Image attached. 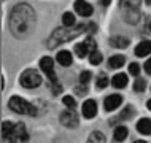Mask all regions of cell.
I'll use <instances>...</instances> for the list:
<instances>
[{
  "instance_id": "1",
  "label": "cell",
  "mask_w": 151,
  "mask_h": 143,
  "mask_svg": "<svg viewBox=\"0 0 151 143\" xmlns=\"http://www.w3.org/2000/svg\"><path fill=\"white\" fill-rule=\"evenodd\" d=\"M35 24V13L29 5H18L11 11L10 16V27L13 35L16 37H26L32 30Z\"/></svg>"
},
{
  "instance_id": "2",
  "label": "cell",
  "mask_w": 151,
  "mask_h": 143,
  "mask_svg": "<svg viewBox=\"0 0 151 143\" xmlns=\"http://www.w3.org/2000/svg\"><path fill=\"white\" fill-rule=\"evenodd\" d=\"M84 30H86V26H83V24L78 26V29H70L67 26H65V29H59V30H56L54 34L51 35L52 42L50 43V48H56V46H58V43L68 42V40H72V38H75V37L81 35Z\"/></svg>"
},
{
  "instance_id": "3",
  "label": "cell",
  "mask_w": 151,
  "mask_h": 143,
  "mask_svg": "<svg viewBox=\"0 0 151 143\" xmlns=\"http://www.w3.org/2000/svg\"><path fill=\"white\" fill-rule=\"evenodd\" d=\"M8 107L18 114H29V116H35L37 114V108L34 105L29 103L27 100H24L22 97H18V96H13L8 100Z\"/></svg>"
},
{
  "instance_id": "4",
  "label": "cell",
  "mask_w": 151,
  "mask_h": 143,
  "mask_svg": "<svg viewBox=\"0 0 151 143\" xmlns=\"http://www.w3.org/2000/svg\"><path fill=\"white\" fill-rule=\"evenodd\" d=\"M142 0H121V10L124 11L126 21L134 24L138 21V10Z\"/></svg>"
},
{
  "instance_id": "5",
  "label": "cell",
  "mask_w": 151,
  "mask_h": 143,
  "mask_svg": "<svg viewBox=\"0 0 151 143\" xmlns=\"http://www.w3.org/2000/svg\"><path fill=\"white\" fill-rule=\"evenodd\" d=\"M19 83H21V86H24V88H27V89H34L37 86L42 84V75L37 70L29 68V70L22 72L21 78H19Z\"/></svg>"
},
{
  "instance_id": "6",
  "label": "cell",
  "mask_w": 151,
  "mask_h": 143,
  "mask_svg": "<svg viewBox=\"0 0 151 143\" xmlns=\"http://www.w3.org/2000/svg\"><path fill=\"white\" fill-rule=\"evenodd\" d=\"M40 68H42L43 73L50 78L51 84H59L58 76H56V72H54V60H52L50 56H45L40 59Z\"/></svg>"
},
{
  "instance_id": "7",
  "label": "cell",
  "mask_w": 151,
  "mask_h": 143,
  "mask_svg": "<svg viewBox=\"0 0 151 143\" xmlns=\"http://www.w3.org/2000/svg\"><path fill=\"white\" fill-rule=\"evenodd\" d=\"M60 124L65 126L67 129H73L78 126V116H76L75 110L73 108H68L67 111H64L60 114Z\"/></svg>"
},
{
  "instance_id": "8",
  "label": "cell",
  "mask_w": 151,
  "mask_h": 143,
  "mask_svg": "<svg viewBox=\"0 0 151 143\" xmlns=\"http://www.w3.org/2000/svg\"><path fill=\"white\" fill-rule=\"evenodd\" d=\"M27 134H26V127H24L22 122H18V124H14L13 130H11V134L8 135L6 140L10 142H26L27 140Z\"/></svg>"
},
{
  "instance_id": "9",
  "label": "cell",
  "mask_w": 151,
  "mask_h": 143,
  "mask_svg": "<svg viewBox=\"0 0 151 143\" xmlns=\"http://www.w3.org/2000/svg\"><path fill=\"white\" fill-rule=\"evenodd\" d=\"M121 103H122V97L119 94H111V96H108L107 99H105L104 108L107 110V111H115Z\"/></svg>"
},
{
  "instance_id": "10",
  "label": "cell",
  "mask_w": 151,
  "mask_h": 143,
  "mask_svg": "<svg viewBox=\"0 0 151 143\" xmlns=\"http://www.w3.org/2000/svg\"><path fill=\"white\" fill-rule=\"evenodd\" d=\"M73 6H75V11H76V13H78L80 16H84V18L91 16L92 11H94V8L89 5L88 2H84V0H76Z\"/></svg>"
},
{
  "instance_id": "11",
  "label": "cell",
  "mask_w": 151,
  "mask_h": 143,
  "mask_svg": "<svg viewBox=\"0 0 151 143\" xmlns=\"http://www.w3.org/2000/svg\"><path fill=\"white\" fill-rule=\"evenodd\" d=\"M96 113H97V103H96V100L89 99V100L84 102V103H83V116L86 118V119H92V118L96 116Z\"/></svg>"
},
{
  "instance_id": "12",
  "label": "cell",
  "mask_w": 151,
  "mask_h": 143,
  "mask_svg": "<svg viewBox=\"0 0 151 143\" xmlns=\"http://www.w3.org/2000/svg\"><path fill=\"white\" fill-rule=\"evenodd\" d=\"M151 52V42L150 40H143V42H140L137 45V48H135V56L137 57H145V56H148Z\"/></svg>"
},
{
  "instance_id": "13",
  "label": "cell",
  "mask_w": 151,
  "mask_h": 143,
  "mask_svg": "<svg viewBox=\"0 0 151 143\" xmlns=\"http://www.w3.org/2000/svg\"><path fill=\"white\" fill-rule=\"evenodd\" d=\"M137 130L142 135H151V119L142 118V119L137 122Z\"/></svg>"
},
{
  "instance_id": "14",
  "label": "cell",
  "mask_w": 151,
  "mask_h": 143,
  "mask_svg": "<svg viewBox=\"0 0 151 143\" xmlns=\"http://www.w3.org/2000/svg\"><path fill=\"white\" fill-rule=\"evenodd\" d=\"M127 75H124V73H116L115 76L111 78V84L115 86L116 89H122L127 86Z\"/></svg>"
},
{
  "instance_id": "15",
  "label": "cell",
  "mask_w": 151,
  "mask_h": 143,
  "mask_svg": "<svg viewBox=\"0 0 151 143\" xmlns=\"http://www.w3.org/2000/svg\"><path fill=\"white\" fill-rule=\"evenodd\" d=\"M56 59H58V62L60 65H64V67H68V65H72V60H73V57L70 54V51H59L58 52V56H56Z\"/></svg>"
},
{
  "instance_id": "16",
  "label": "cell",
  "mask_w": 151,
  "mask_h": 143,
  "mask_svg": "<svg viewBox=\"0 0 151 143\" xmlns=\"http://www.w3.org/2000/svg\"><path fill=\"white\" fill-rule=\"evenodd\" d=\"M110 45H111L113 48H119V50H124V48L129 46V38H126V37H113L111 40H110Z\"/></svg>"
},
{
  "instance_id": "17",
  "label": "cell",
  "mask_w": 151,
  "mask_h": 143,
  "mask_svg": "<svg viewBox=\"0 0 151 143\" xmlns=\"http://www.w3.org/2000/svg\"><path fill=\"white\" fill-rule=\"evenodd\" d=\"M129 130L126 126H118V127L115 129V132H113V138H115L116 142H122L126 137H127Z\"/></svg>"
},
{
  "instance_id": "18",
  "label": "cell",
  "mask_w": 151,
  "mask_h": 143,
  "mask_svg": "<svg viewBox=\"0 0 151 143\" xmlns=\"http://www.w3.org/2000/svg\"><path fill=\"white\" fill-rule=\"evenodd\" d=\"M124 62H126V59H124V56H121V54H116V56H111L108 59V65L111 68H119V67H122L124 65Z\"/></svg>"
},
{
  "instance_id": "19",
  "label": "cell",
  "mask_w": 151,
  "mask_h": 143,
  "mask_svg": "<svg viewBox=\"0 0 151 143\" xmlns=\"http://www.w3.org/2000/svg\"><path fill=\"white\" fill-rule=\"evenodd\" d=\"M13 127H14V124H13V122H10V121H5L2 124V138H3V140H6V138H8V135L11 134Z\"/></svg>"
},
{
  "instance_id": "20",
  "label": "cell",
  "mask_w": 151,
  "mask_h": 143,
  "mask_svg": "<svg viewBox=\"0 0 151 143\" xmlns=\"http://www.w3.org/2000/svg\"><path fill=\"white\" fill-rule=\"evenodd\" d=\"M62 24L67 27H72L73 24H75V16H73V13H70V11H65L64 16H62Z\"/></svg>"
},
{
  "instance_id": "21",
  "label": "cell",
  "mask_w": 151,
  "mask_h": 143,
  "mask_svg": "<svg viewBox=\"0 0 151 143\" xmlns=\"http://www.w3.org/2000/svg\"><path fill=\"white\" fill-rule=\"evenodd\" d=\"M102 59H104V56H102V52H99L97 50L89 54V62H91L92 65H99L102 62Z\"/></svg>"
},
{
  "instance_id": "22",
  "label": "cell",
  "mask_w": 151,
  "mask_h": 143,
  "mask_svg": "<svg viewBox=\"0 0 151 143\" xmlns=\"http://www.w3.org/2000/svg\"><path fill=\"white\" fill-rule=\"evenodd\" d=\"M108 86V76L105 75V73H100L99 78H97V83H96V88L97 89H104Z\"/></svg>"
},
{
  "instance_id": "23",
  "label": "cell",
  "mask_w": 151,
  "mask_h": 143,
  "mask_svg": "<svg viewBox=\"0 0 151 143\" xmlns=\"http://www.w3.org/2000/svg\"><path fill=\"white\" fill-rule=\"evenodd\" d=\"M75 52L78 57H86V54H89V51H88V48L84 46V43L75 45Z\"/></svg>"
},
{
  "instance_id": "24",
  "label": "cell",
  "mask_w": 151,
  "mask_h": 143,
  "mask_svg": "<svg viewBox=\"0 0 151 143\" xmlns=\"http://www.w3.org/2000/svg\"><path fill=\"white\" fill-rule=\"evenodd\" d=\"M83 43H84V46L88 48L89 54H91V52H94V51H96L97 45H96V40H94V38H91V37H89V38H86V40H84Z\"/></svg>"
},
{
  "instance_id": "25",
  "label": "cell",
  "mask_w": 151,
  "mask_h": 143,
  "mask_svg": "<svg viewBox=\"0 0 151 143\" xmlns=\"http://www.w3.org/2000/svg\"><path fill=\"white\" fill-rule=\"evenodd\" d=\"M145 86H146V83H145V80H143V78H137V80H135V83H134V91H137V92H143V91H145Z\"/></svg>"
},
{
  "instance_id": "26",
  "label": "cell",
  "mask_w": 151,
  "mask_h": 143,
  "mask_svg": "<svg viewBox=\"0 0 151 143\" xmlns=\"http://www.w3.org/2000/svg\"><path fill=\"white\" fill-rule=\"evenodd\" d=\"M132 114H134V108L132 107H126L119 114V119H129V118H132Z\"/></svg>"
},
{
  "instance_id": "27",
  "label": "cell",
  "mask_w": 151,
  "mask_h": 143,
  "mask_svg": "<svg viewBox=\"0 0 151 143\" xmlns=\"http://www.w3.org/2000/svg\"><path fill=\"white\" fill-rule=\"evenodd\" d=\"M91 78H92V73L91 72H81V75H80V83L81 84H88L89 81H91Z\"/></svg>"
},
{
  "instance_id": "28",
  "label": "cell",
  "mask_w": 151,
  "mask_h": 143,
  "mask_svg": "<svg viewBox=\"0 0 151 143\" xmlns=\"http://www.w3.org/2000/svg\"><path fill=\"white\" fill-rule=\"evenodd\" d=\"M62 102L65 103V107H67V108H73V110H75V107H76V103H75V100H73L72 96H65L62 99Z\"/></svg>"
},
{
  "instance_id": "29",
  "label": "cell",
  "mask_w": 151,
  "mask_h": 143,
  "mask_svg": "<svg viewBox=\"0 0 151 143\" xmlns=\"http://www.w3.org/2000/svg\"><path fill=\"white\" fill-rule=\"evenodd\" d=\"M89 142H105V135L100 132H94V134H91V137H89Z\"/></svg>"
},
{
  "instance_id": "30",
  "label": "cell",
  "mask_w": 151,
  "mask_h": 143,
  "mask_svg": "<svg viewBox=\"0 0 151 143\" xmlns=\"http://www.w3.org/2000/svg\"><path fill=\"white\" fill-rule=\"evenodd\" d=\"M129 73L130 75H134V76H138V73H140V67H138V64L135 62H132L129 65Z\"/></svg>"
},
{
  "instance_id": "31",
  "label": "cell",
  "mask_w": 151,
  "mask_h": 143,
  "mask_svg": "<svg viewBox=\"0 0 151 143\" xmlns=\"http://www.w3.org/2000/svg\"><path fill=\"white\" fill-rule=\"evenodd\" d=\"M145 72L148 73V75H151V57L145 62Z\"/></svg>"
},
{
  "instance_id": "32",
  "label": "cell",
  "mask_w": 151,
  "mask_h": 143,
  "mask_svg": "<svg viewBox=\"0 0 151 143\" xmlns=\"http://www.w3.org/2000/svg\"><path fill=\"white\" fill-rule=\"evenodd\" d=\"M146 108H148V110H150V111H151V99H150L148 102H146Z\"/></svg>"
},
{
  "instance_id": "33",
  "label": "cell",
  "mask_w": 151,
  "mask_h": 143,
  "mask_svg": "<svg viewBox=\"0 0 151 143\" xmlns=\"http://www.w3.org/2000/svg\"><path fill=\"white\" fill-rule=\"evenodd\" d=\"M110 2H111V0H102V3H104L105 6H107V5H110Z\"/></svg>"
},
{
  "instance_id": "34",
  "label": "cell",
  "mask_w": 151,
  "mask_h": 143,
  "mask_svg": "<svg viewBox=\"0 0 151 143\" xmlns=\"http://www.w3.org/2000/svg\"><path fill=\"white\" fill-rule=\"evenodd\" d=\"M146 3H148V5H151V0H146Z\"/></svg>"
},
{
  "instance_id": "35",
  "label": "cell",
  "mask_w": 151,
  "mask_h": 143,
  "mask_svg": "<svg viewBox=\"0 0 151 143\" xmlns=\"http://www.w3.org/2000/svg\"><path fill=\"white\" fill-rule=\"evenodd\" d=\"M2 2H5V0H2Z\"/></svg>"
},
{
  "instance_id": "36",
  "label": "cell",
  "mask_w": 151,
  "mask_h": 143,
  "mask_svg": "<svg viewBox=\"0 0 151 143\" xmlns=\"http://www.w3.org/2000/svg\"><path fill=\"white\" fill-rule=\"evenodd\" d=\"M150 29H151V26H150Z\"/></svg>"
}]
</instances>
